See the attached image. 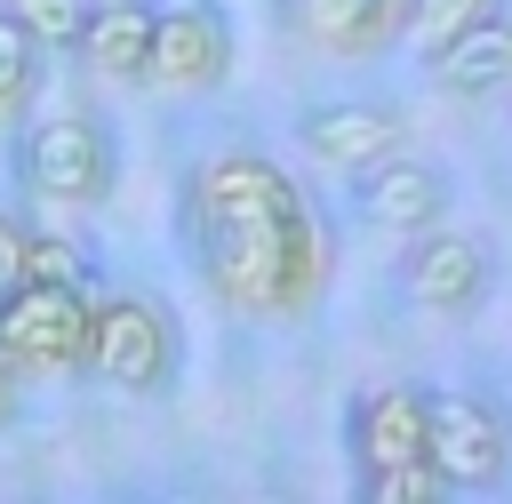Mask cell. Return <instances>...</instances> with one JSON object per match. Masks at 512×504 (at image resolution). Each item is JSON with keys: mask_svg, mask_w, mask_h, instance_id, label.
<instances>
[{"mask_svg": "<svg viewBox=\"0 0 512 504\" xmlns=\"http://www.w3.org/2000/svg\"><path fill=\"white\" fill-rule=\"evenodd\" d=\"M176 240L200 288L240 320H304L336 280V232L256 144H216L176 184Z\"/></svg>", "mask_w": 512, "mask_h": 504, "instance_id": "cell-1", "label": "cell"}, {"mask_svg": "<svg viewBox=\"0 0 512 504\" xmlns=\"http://www.w3.org/2000/svg\"><path fill=\"white\" fill-rule=\"evenodd\" d=\"M344 456H352V488L376 496V504H432V496H448V480L432 464V392H416V384L352 392Z\"/></svg>", "mask_w": 512, "mask_h": 504, "instance_id": "cell-2", "label": "cell"}, {"mask_svg": "<svg viewBox=\"0 0 512 504\" xmlns=\"http://www.w3.org/2000/svg\"><path fill=\"white\" fill-rule=\"evenodd\" d=\"M8 184L40 208H104L120 192V136L104 112H24L8 128Z\"/></svg>", "mask_w": 512, "mask_h": 504, "instance_id": "cell-3", "label": "cell"}, {"mask_svg": "<svg viewBox=\"0 0 512 504\" xmlns=\"http://www.w3.org/2000/svg\"><path fill=\"white\" fill-rule=\"evenodd\" d=\"M104 392L128 400H160L184 376V328L168 312V296L152 288H96L88 296V368Z\"/></svg>", "mask_w": 512, "mask_h": 504, "instance_id": "cell-4", "label": "cell"}, {"mask_svg": "<svg viewBox=\"0 0 512 504\" xmlns=\"http://www.w3.org/2000/svg\"><path fill=\"white\" fill-rule=\"evenodd\" d=\"M88 296L72 280H16L0 288V368L16 384L32 376H80L88 368Z\"/></svg>", "mask_w": 512, "mask_h": 504, "instance_id": "cell-5", "label": "cell"}, {"mask_svg": "<svg viewBox=\"0 0 512 504\" xmlns=\"http://www.w3.org/2000/svg\"><path fill=\"white\" fill-rule=\"evenodd\" d=\"M232 64H240V32L224 0H168L152 16V56H144L152 96H216Z\"/></svg>", "mask_w": 512, "mask_h": 504, "instance_id": "cell-6", "label": "cell"}, {"mask_svg": "<svg viewBox=\"0 0 512 504\" xmlns=\"http://www.w3.org/2000/svg\"><path fill=\"white\" fill-rule=\"evenodd\" d=\"M432 464L448 496H488L512 480V408L496 392H432Z\"/></svg>", "mask_w": 512, "mask_h": 504, "instance_id": "cell-7", "label": "cell"}, {"mask_svg": "<svg viewBox=\"0 0 512 504\" xmlns=\"http://www.w3.org/2000/svg\"><path fill=\"white\" fill-rule=\"evenodd\" d=\"M488 288H496V256H488L480 232H464L448 216L408 232V256H400V296L408 304H424L440 320H464V312L488 304Z\"/></svg>", "mask_w": 512, "mask_h": 504, "instance_id": "cell-8", "label": "cell"}, {"mask_svg": "<svg viewBox=\"0 0 512 504\" xmlns=\"http://www.w3.org/2000/svg\"><path fill=\"white\" fill-rule=\"evenodd\" d=\"M296 144L328 176H360V168L408 152V120H400V104H376V96H328V104L296 112Z\"/></svg>", "mask_w": 512, "mask_h": 504, "instance_id": "cell-9", "label": "cell"}, {"mask_svg": "<svg viewBox=\"0 0 512 504\" xmlns=\"http://www.w3.org/2000/svg\"><path fill=\"white\" fill-rule=\"evenodd\" d=\"M272 16L312 56H384L400 48L408 0H272Z\"/></svg>", "mask_w": 512, "mask_h": 504, "instance_id": "cell-10", "label": "cell"}, {"mask_svg": "<svg viewBox=\"0 0 512 504\" xmlns=\"http://www.w3.org/2000/svg\"><path fill=\"white\" fill-rule=\"evenodd\" d=\"M352 216L368 232H400L408 240V232H424V224L448 216V176L432 160H416V152H392V160H376V168L352 176Z\"/></svg>", "mask_w": 512, "mask_h": 504, "instance_id": "cell-11", "label": "cell"}, {"mask_svg": "<svg viewBox=\"0 0 512 504\" xmlns=\"http://www.w3.org/2000/svg\"><path fill=\"white\" fill-rule=\"evenodd\" d=\"M152 16H160V0H88V24L72 40V64L96 72V80H112V88H144Z\"/></svg>", "mask_w": 512, "mask_h": 504, "instance_id": "cell-12", "label": "cell"}, {"mask_svg": "<svg viewBox=\"0 0 512 504\" xmlns=\"http://www.w3.org/2000/svg\"><path fill=\"white\" fill-rule=\"evenodd\" d=\"M432 72V88H448V96H464V104H480V96H512V0H504V16L496 24H480L472 40H456L440 64H424Z\"/></svg>", "mask_w": 512, "mask_h": 504, "instance_id": "cell-13", "label": "cell"}, {"mask_svg": "<svg viewBox=\"0 0 512 504\" xmlns=\"http://www.w3.org/2000/svg\"><path fill=\"white\" fill-rule=\"evenodd\" d=\"M504 0H408V24H400V48L416 64H440L456 40H472L480 24H496Z\"/></svg>", "mask_w": 512, "mask_h": 504, "instance_id": "cell-14", "label": "cell"}, {"mask_svg": "<svg viewBox=\"0 0 512 504\" xmlns=\"http://www.w3.org/2000/svg\"><path fill=\"white\" fill-rule=\"evenodd\" d=\"M40 80H48V48H40L24 24H8V16H0V128H16V120L32 112Z\"/></svg>", "mask_w": 512, "mask_h": 504, "instance_id": "cell-15", "label": "cell"}, {"mask_svg": "<svg viewBox=\"0 0 512 504\" xmlns=\"http://www.w3.org/2000/svg\"><path fill=\"white\" fill-rule=\"evenodd\" d=\"M0 16L24 24L48 56H72V40H80V24H88V0H0Z\"/></svg>", "mask_w": 512, "mask_h": 504, "instance_id": "cell-16", "label": "cell"}, {"mask_svg": "<svg viewBox=\"0 0 512 504\" xmlns=\"http://www.w3.org/2000/svg\"><path fill=\"white\" fill-rule=\"evenodd\" d=\"M24 280H72V288H96V264L80 240H56L32 224V248H24Z\"/></svg>", "mask_w": 512, "mask_h": 504, "instance_id": "cell-17", "label": "cell"}, {"mask_svg": "<svg viewBox=\"0 0 512 504\" xmlns=\"http://www.w3.org/2000/svg\"><path fill=\"white\" fill-rule=\"evenodd\" d=\"M24 248H32V216L0 200V288H16V280H24Z\"/></svg>", "mask_w": 512, "mask_h": 504, "instance_id": "cell-18", "label": "cell"}, {"mask_svg": "<svg viewBox=\"0 0 512 504\" xmlns=\"http://www.w3.org/2000/svg\"><path fill=\"white\" fill-rule=\"evenodd\" d=\"M8 416H16V376L0 368V424H8Z\"/></svg>", "mask_w": 512, "mask_h": 504, "instance_id": "cell-19", "label": "cell"}]
</instances>
